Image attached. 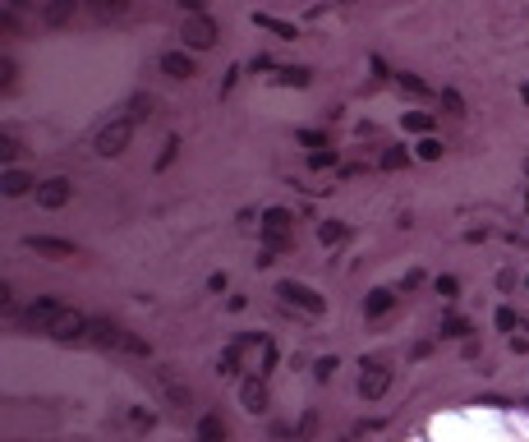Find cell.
<instances>
[{
	"label": "cell",
	"mask_w": 529,
	"mask_h": 442,
	"mask_svg": "<svg viewBox=\"0 0 529 442\" xmlns=\"http://www.w3.org/2000/svg\"><path fill=\"white\" fill-rule=\"evenodd\" d=\"M262 244H267V254L295 244V217H290L286 208H267V212H262Z\"/></svg>",
	"instance_id": "7a4b0ae2"
},
{
	"label": "cell",
	"mask_w": 529,
	"mask_h": 442,
	"mask_svg": "<svg viewBox=\"0 0 529 442\" xmlns=\"http://www.w3.org/2000/svg\"><path fill=\"white\" fill-rule=\"evenodd\" d=\"M180 5H184V10H194V14L203 10V0H180Z\"/></svg>",
	"instance_id": "d590c367"
},
{
	"label": "cell",
	"mask_w": 529,
	"mask_h": 442,
	"mask_svg": "<svg viewBox=\"0 0 529 442\" xmlns=\"http://www.w3.org/2000/svg\"><path fill=\"white\" fill-rule=\"evenodd\" d=\"M184 46L189 51H207V46H216V37H221V28L212 23L207 14H194V19H184Z\"/></svg>",
	"instance_id": "277c9868"
},
{
	"label": "cell",
	"mask_w": 529,
	"mask_h": 442,
	"mask_svg": "<svg viewBox=\"0 0 529 442\" xmlns=\"http://www.w3.org/2000/svg\"><path fill=\"white\" fill-rule=\"evenodd\" d=\"M157 382H161V392H166V401L170 406H180V410H189V387H184V382H175V373H170V368H157Z\"/></svg>",
	"instance_id": "7c38bea8"
},
{
	"label": "cell",
	"mask_w": 529,
	"mask_h": 442,
	"mask_svg": "<svg viewBox=\"0 0 529 442\" xmlns=\"http://www.w3.org/2000/svg\"><path fill=\"white\" fill-rule=\"evenodd\" d=\"M88 341H92V346H102V351H120V346H124V327H115L111 318H92Z\"/></svg>",
	"instance_id": "ba28073f"
},
{
	"label": "cell",
	"mask_w": 529,
	"mask_h": 442,
	"mask_svg": "<svg viewBox=\"0 0 529 442\" xmlns=\"http://www.w3.org/2000/svg\"><path fill=\"white\" fill-rule=\"evenodd\" d=\"M387 387H392V368L387 364H363V378H359V397L363 401H378Z\"/></svg>",
	"instance_id": "52a82bcc"
},
{
	"label": "cell",
	"mask_w": 529,
	"mask_h": 442,
	"mask_svg": "<svg viewBox=\"0 0 529 442\" xmlns=\"http://www.w3.org/2000/svg\"><path fill=\"white\" fill-rule=\"evenodd\" d=\"M88 10L97 19H120V14H129V0H88Z\"/></svg>",
	"instance_id": "ac0fdd59"
},
{
	"label": "cell",
	"mask_w": 529,
	"mask_h": 442,
	"mask_svg": "<svg viewBox=\"0 0 529 442\" xmlns=\"http://www.w3.org/2000/svg\"><path fill=\"white\" fill-rule=\"evenodd\" d=\"M23 5H37V0H10V10H23Z\"/></svg>",
	"instance_id": "8d00e7d4"
},
{
	"label": "cell",
	"mask_w": 529,
	"mask_h": 442,
	"mask_svg": "<svg viewBox=\"0 0 529 442\" xmlns=\"http://www.w3.org/2000/svg\"><path fill=\"white\" fill-rule=\"evenodd\" d=\"M396 83H401L405 92H414V97H423V92H428V88H423V83H419L414 74H396Z\"/></svg>",
	"instance_id": "4dcf8cb0"
},
{
	"label": "cell",
	"mask_w": 529,
	"mask_h": 442,
	"mask_svg": "<svg viewBox=\"0 0 529 442\" xmlns=\"http://www.w3.org/2000/svg\"><path fill=\"white\" fill-rule=\"evenodd\" d=\"M175 153H180V138H166V148H161V157H157V170H166L170 162H175Z\"/></svg>",
	"instance_id": "d4e9b609"
},
{
	"label": "cell",
	"mask_w": 529,
	"mask_h": 442,
	"mask_svg": "<svg viewBox=\"0 0 529 442\" xmlns=\"http://www.w3.org/2000/svg\"><path fill=\"white\" fill-rule=\"evenodd\" d=\"M276 83H286V88H304V83H308V69H281Z\"/></svg>",
	"instance_id": "603a6c76"
},
{
	"label": "cell",
	"mask_w": 529,
	"mask_h": 442,
	"mask_svg": "<svg viewBox=\"0 0 529 442\" xmlns=\"http://www.w3.org/2000/svg\"><path fill=\"white\" fill-rule=\"evenodd\" d=\"M23 244H28L32 254H46V258H74L78 254L74 240H56V235H28Z\"/></svg>",
	"instance_id": "9c48e42d"
},
{
	"label": "cell",
	"mask_w": 529,
	"mask_h": 442,
	"mask_svg": "<svg viewBox=\"0 0 529 442\" xmlns=\"http://www.w3.org/2000/svg\"><path fill=\"white\" fill-rule=\"evenodd\" d=\"M313 166L317 170H322V166H336V148H332V153H327V148H317V153H313Z\"/></svg>",
	"instance_id": "1f68e13d"
},
{
	"label": "cell",
	"mask_w": 529,
	"mask_h": 442,
	"mask_svg": "<svg viewBox=\"0 0 529 442\" xmlns=\"http://www.w3.org/2000/svg\"><path fill=\"white\" fill-rule=\"evenodd\" d=\"M19 157V138L14 134H0V162H14Z\"/></svg>",
	"instance_id": "cb8c5ba5"
},
{
	"label": "cell",
	"mask_w": 529,
	"mask_h": 442,
	"mask_svg": "<svg viewBox=\"0 0 529 442\" xmlns=\"http://www.w3.org/2000/svg\"><path fill=\"white\" fill-rule=\"evenodd\" d=\"M313 428H317V419H313V415H308V419H304V424H300V442H308V438H313Z\"/></svg>",
	"instance_id": "e575fe53"
},
{
	"label": "cell",
	"mask_w": 529,
	"mask_h": 442,
	"mask_svg": "<svg viewBox=\"0 0 529 442\" xmlns=\"http://www.w3.org/2000/svg\"><path fill=\"white\" fill-rule=\"evenodd\" d=\"M88 327H92V318H83V313H74V309H65L60 318H56V327H51V336L56 341H88Z\"/></svg>",
	"instance_id": "8992f818"
},
{
	"label": "cell",
	"mask_w": 529,
	"mask_h": 442,
	"mask_svg": "<svg viewBox=\"0 0 529 442\" xmlns=\"http://www.w3.org/2000/svg\"><path fill=\"white\" fill-rule=\"evenodd\" d=\"M300 143H308V148H327V138L317 134V129H304V134H300Z\"/></svg>",
	"instance_id": "d6a6232c"
},
{
	"label": "cell",
	"mask_w": 529,
	"mask_h": 442,
	"mask_svg": "<svg viewBox=\"0 0 529 442\" xmlns=\"http://www.w3.org/2000/svg\"><path fill=\"white\" fill-rule=\"evenodd\" d=\"M120 351H129V355H148V341L143 336H134V332H124V346Z\"/></svg>",
	"instance_id": "83f0119b"
},
{
	"label": "cell",
	"mask_w": 529,
	"mask_h": 442,
	"mask_svg": "<svg viewBox=\"0 0 529 442\" xmlns=\"http://www.w3.org/2000/svg\"><path fill=\"white\" fill-rule=\"evenodd\" d=\"M276 295H281V300H286V305H300L304 313H322V295H317V290H308V286H300V281H281V286H276Z\"/></svg>",
	"instance_id": "5b68a950"
},
{
	"label": "cell",
	"mask_w": 529,
	"mask_h": 442,
	"mask_svg": "<svg viewBox=\"0 0 529 442\" xmlns=\"http://www.w3.org/2000/svg\"><path fill=\"white\" fill-rule=\"evenodd\" d=\"M28 189H32V180L23 170H5V175H0V194H5V199H19V194H28Z\"/></svg>",
	"instance_id": "9a60e30c"
},
{
	"label": "cell",
	"mask_w": 529,
	"mask_h": 442,
	"mask_svg": "<svg viewBox=\"0 0 529 442\" xmlns=\"http://www.w3.org/2000/svg\"><path fill=\"white\" fill-rule=\"evenodd\" d=\"M525 286H529V281H525Z\"/></svg>",
	"instance_id": "74e56055"
},
{
	"label": "cell",
	"mask_w": 529,
	"mask_h": 442,
	"mask_svg": "<svg viewBox=\"0 0 529 442\" xmlns=\"http://www.w3.org/2000/svg\"><path fill=\"white\" fill-rule=\"evenodd\" d=\"M405 162H409L405 148H387V153H382V170H401Z\"/></svg>",
	"instance_id": "44dd1931"
},
{
	"label": "cell",
	"mask_w": 529,
	"mask_h": 442,
	"mask_svg": "<svg viewBox=\"0 0 529 442\" xmlns=\"http://www.w3.org/2000/svg\"><path fill=\"white\" fill-rule=\"evenodd\" d=\"M129 138H134V120L120 115V120H111L102 134H97V153H102V157H120L124 148H129Z\"/></svg>",
	"instance_id": "3957f363"
},
{
	"label": "cell",
	"mask_w": 529,
	"mask_h": 442,
	"mask_svg": "<svg viewBox=\"0 0 529 442\" xmlns=\"http://www.w3.org/2000/svg\"><path fill=\"white\" fill-rule=\"evenodd\" d=\"M198 442H226V419H221V415H203Z\"/></svg>",
	"instance_id": "e0dca14e"
},
{
	"label": "cell",
	"mask_w": 529,
	"mask_h": 442,
	"mask_svg": "<svg viewBox=\"0 0 529 442\" xmlns=\"http://www.w3.org/2000/svg\"><path fill=\"white\" fill-rule=\"evenodd\" d=\"M148 115H152V97H134V111H129V120H148Z\"/></svg>",
	"instance_id": "484cf974"
},
{
	"label": "cell",
	"mask_w": 529,
	"mask_h": 442,
	"mask_svg": "<svg viewBox=\"0 0 529 442\" xmlns=\"http://www.w3.org/2000/svg\"><path fill=\"white\" fill-rule=\"evenodd\" d=\"M60 313H65L60 300H56V295H42V300H32L23 313H14V322L23 327V332H46V336H51V327H56Z\"/></svg>",
	"instance_id": "6da1fadb"
},
{
	"label": "cell",
	"mask_w": 529,
	"mask_h": 442,
	"mask_svg": "<svg viewBox=\"0 0 529 442\" xmlns=\"http://www.w3.org/2000/svg\"><path fill=\"white\" fill-rule=\"evenodd\" d=\"M419 157H423V162H438V157H442V143H438V138H423V143H419Z\"/></svg>",
	"instance_id": "4316f807"
},
{
	"label": "cell",
	"mask_w": 529,
	"mask_h": 442,
	"mask_svg": "<svg viewBox=\"0 0 529 442\" xmlns=\"http://www.w3.org/2000/svg\"><path fill=\"white\" fill-rule=\"evenodd\" d=\"M497 327H502V332H511V327H515V313H511V309H497Z\"/></svg>",
	"instance_id": "836d02e7"
},
{
	"label": "cell",
	"mask_w": 529,
	"mask_h": 442,
	"mask_svg": "<svg viewBox=\"0 0 529 442\" xmlns=\"http://www.w3.org/2000/svg\"><path fill=\"white\" fill-rule=\"evenodd\" d=\"M396 305V290H368V300H363V313L368 318H382L387 309Z\"/></svg>",
	"instance_id": "2e32d148"
},
{
	"label": "cell",
	"mask_w": 529,
	"mask_h": 442,
	"mask_svg": "<svg viewBox=\"0 0 529 442\" xmlns=\"http://www.w3.org/2000/svg\"><path fill=\"white\" fill-rule=\"evenodd\" d=\"M69 194H74V184H69V180H46V184H37V203H42V208H65V203H69Z\"/></svg>",
	"instance_id": "30bf717a"
},
{
	"label": "cell",
	"mask_w": 529,
	"mask_h": 442,
	"mask_svg": "<svg viewBox=\"0 0 529 442\" xmlns=\"http://www.w3.org/2000/svg\"><path fill=\"white\" fill-rule=\"evenodd\" d=\"M74 10H78V0H46V5H42V23H46V28H65V23L74 19Z\"/></svg>",
	"instance_id": "8fae6325"
},
{
	"label": "cell",
	"mask_w": 529,
	"mask_h": 442,
	"mask_svg": "<svg viewBox=\"0 0 529 442\" xmlns=\"http://www.w3.org/2000/svg\"><path fill=\"white\" fill-rule=\"evenodd\" d=\"M254 19H258V28H272L276 37H300L295 23H286V19H276V14H254Z\"/></svg>",
	"instance_id": "d6986e66"
},
{
	"label": "cell",
	"mask_w": 529,
	"mask_h": 442,
	"mask_svg": "<svg viewBox=\"0 0 529 442\" xmlns=\"http://www.w3.org/2000/svg\"><path fill=\"white\" fill-rule=\"evenodd\" d=\"M465 332H469L465 318H447V322H442V336H465Z\"/></svg>",
	"instance_id": "f546056e"
},
{
	"label": "cell",
	"mask_w": 529,
	"mask_h": 442,
	"mask_svg": "<svg viewBox=\"0 0 529 442\" xmlns=\"http://www.w3.org/2000/svg\"><path fill=\"white\" fill-rule=\"evenodd\" d=\"M240 397H244V410H254V415L267 410V387H262V378H249Z\"/></svg>",
	"instance_id": "5bb4252c"
},
{
	"label": "cell",
	"mask_w": 529,
	"mask_h": 442,
	"mask_svg": "<svg viewBox=\"0 0 529 442\" xmlns=\"http://www.w3.org/2000/svg\"><path fill=\"white\" fill-rule=\"evenodd\" d=\"M161 69H166L170 78H194V74H198L189 51H166V56H161Z\"/></svg>",
	"instance_id": "4fadbf2b"
},
{
	"label": "cell",
	"mask_w": 529,
	"mask_h": 442,
	"mask_svg": "<svg viewBox=\"0 0 529 442\" xmlns=\"http://www.w3.org/2000/svg\"><path fill=\"white\" fill-rule=\"evenodd\" d=\"M0 88H14V60L0 56Z\"/></svg>",
	"instance_id": "f1b7e54d"
},
{
	"label": "cell",
	"mask_w": 529,
	"mask_h": 442,
	"mask_svg": "<svg viewBox=\"0 0 529 442\" xmlns=\"http://www.w3.org/2000/svg\"><path fill=\"white\" fill-rule=\"evenodd\" d=\"M317 240H322V244H341V240H346V226H341V221H322V226H317Z\"/></svg>",
	"instance_id": "ffe728a7"
},
{
	"label": "cell",
	"mask_w": 529,
	"mask_h": 442,
	"mask_svg": "<svg viewBox=\"0 0 529 442\" xmlns=\"http://www.w3.org/2000/svg\"><path fill=\"white\" fill-rule=\"evenodd\" d=\"M405 129H414V134H428V129H433V115H423V111H409V115H405Z\"/></svg>",
	"instance_id": "7402d4cb"
}]
</instances>
